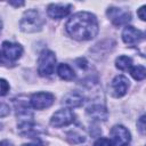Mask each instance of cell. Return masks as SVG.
<instances>
[{
	"label": "cell",
	"mask_w": 146,
	"mask_h": 146,
	"mask_svg": "<svg viewBox=\"0 0 146 146\" xmlns=\"http://www.w3.org/2000/svg\"><path fill=\"white\" fill-rule=\"evenodd\" d=\"M65 29L70 36L79 41L91 40L99 31L96 16L88 11H79L74 14L67 21Z\"/></svg>",
	"instance_id": "1"
},
{
	"label": "cell",
	"mask_w": 146,
	"mask_h": 146,
	"mask_svg": "<svg viewBox=\"0 0 146 146\" xmlns=\"http://www.w3.org/2000/svg\"><path fill=\"white\" fill-rule=\"evenodd\" d=\"M43 24H44V19L40 15V13L35 9H30L24 13L19 22V27L23 32L33 33L40 31Z\"/></svg>",
	"instance_id": "2"
},
{
	"label": "cell",
	"mask_w": 146,
	"mask_h": 146,
	"mask_svg": "<svg viewBox=\"0 0 146 146\" xmlns=\"http://www.w3.org/2000/svg\"><path fill=\"white\" fill-rule=\"evenodd\" d=\"M56 56L51 50H43L38 59V73L41 76H49L54 73Z\"/></svg>",
	"instance_id": "3"
},
{
	"label": "cell",
	"mask_w": 146,
	"mask_h": 146,
	"mask_svg": "<svg viewBox=\"0 0 146 146\" xmlns=\"http://www.w3.org/2000/svg\"><path fill=\"white\" fill-rule=\"evenodd\" d=\"M74 113L70 108L58 110L50 119V124L55 128H62L74 122Z\"/></svg>",
	"instance_id": "4"
},
{
	"label": "cell",
	"mask_w": 146,
	"mask_h": 146,
	"mask_svg": "<svg viewBox=\"0 0 146 146\" xmlns=\"http://www.w3.org/2000/svg\"><path fill=\"white\" fill-rule=\"evenodd\" d=\"M55 96L51 92H36L31 96L30 105L35 110H44L52 105Z\"/></svg>",
	"instance_id": "5"
},
{
	"label": "cell",
	"mask_w": 146,
	"mask_h": 146,
	"mask_svg": "<svg viewBox=\"0 0 146 146\" xmlns=\"http://www.w3.org/2000/svg\"><path fill=\"white\" fill-rule=\"evenodd\" d=\"M111 137L116 146H128L131 138L128 129L121 124H116L111 129Z\"/></svg>",
	"instance_id": "6"
},
{
	"label": "cell",
	"mask_w": 146,
	"mask_h": 146,
	"mask_svg": "<svg viewBox=\"0 0 146 146\" xmlns=\"http://www.w3.org/2000/svg\"><path fill=\"white\" fill-rule=\"evenodd\" d=\"M106 14L111 18L112 23L115 26L125 25L127 23H129L131 21V14L129 11L122 10L121 8H117V7H110L107 9Z\"/></svg>",
	"instance_id": "7"
},
{
	"label": "cell",
	"mask_w": 146,
	"mask_h": 146,
	"mask_svg": "<svg viewBox=\"0 0 146 146\" xmlns=\"http://www.w3.org/2000/svg\"><path fill=\"white\" fill-rule=\"evenodd\" d=\"M128 88H129V80L124 75H116L111 82L112 95L116 98L124 96Z\"/></svg>",
	"instance_id": "8"
},
{
	"label": "cell",
	"mask_w": 146,
	"mask_h": 146,
	"mask_svg": "<svg viewBox=\"0 0 146 146\" xmlns=\"http://www.w3.org/2000/svg\"><path fill=\"white\" fill-rule=\"evenodd\" d=\"M2 54L7 59L16 60L22 56L23 48L18 43L5 41V42H2Z\"/></svg>",
	"instance_id": "9"
},
{
	"label": "cell",
	"mask_w": 146,
	"mask_h": 146,
	"mask_svg": "<svg viewBox=\"0 0 146 146\" xmlns=\"http://www.w3.org/2000/svg\"><path fill=\"white\" fill-rule=\"evenodd\" d=\"M143 38H144V33L130 25L125 26L122 32V40L124 43H127L129 46L138 43L140 40H143Z\"/></svg>",
	"instance_id": "10"
},
{
	"label": "cell",
	"mask_w": 146,
	"mask_h": 146,
	"mask_svg": "<svg viewBox=\"0 0 146 146\" xmlns=\"http://www.w3.org/2000/svg\"><path fill=\"white\" fill-rule=\"evenodd\" d=\"M71 11V5H59V3H50L47 8V14L50 18L60 19L66 17Z\"/></svg>",
	"instance_id": "11"
},
{
	"label": "cell",
	"mask_w": 146,
	"mask_h": 146,
	"mask_svg": "<svg viewBox=\"0 0 146 146\" xmlns=\"http://www.w3.org/2000/svg\"><path fill=\"white\" fill-rule=\"evenodd\" d=\"M87 114L96 121H105L108 116V112L104 106L100 105H92L87 110Z\"/></svg>",
	"instance_id": "12"
},
{
	"label": "cell",
	"mask_w": 146,
	"mask_h": 146,
	"mask_svg": "<svg viewBox=\"0 0 146 146\" xmlns=\"http://www.w3.org/2000/svg\"><path fill=\"white\" fill-rule=\"evenodd\" d=\"M63 103L68 107H79L83 104V97L79 92L72 91V92H68L64 96Z\"/></svg>",
	"instance_id": "13"
},
{
	"label": "cell",
	"mask_w": 146,
	"mask_h": 146,
	"mask_svg": "<svg viewBox=\"0 0 146 146\" xmlns=\"http://www.w3.org/2000/svg\"><path fill=\"white\" fill-rule=\"evenodd\" d=\"M57 74L62 80H65V81H72L75 78V73H74L73 68L68 64H64V63L58 65Z\"/></svg>",
	"instance_id": "14"
},
{
	"label": "cell",
	"mask_w": 146,
	"mask_h": 146,
	"mask_svg": "<svg viewBox=\"0 0 146 146\" xmlns=\"http://www.w3.org/2000/svg\"><path fill=\"white\" fill-rule=\"evenodd\" d=\"M115 66L121 71H127L132 66V59L128 56H119L115 59Z\"/></svg>",
	"instance_id": "15"
},
{
	"label": "cell",
	"mask_w": 146,
	"mask_h": 146,
	"mask_svg": "<svg viewBox=\"0 0 146 146\" xmlns=\"http://www.w3.org/2000/svg\"><path fill=\"white\" fill-rule=\"evenodd\" d=\"M129 71H130L131 76H132L135 80H137V81H141V80H144L145 76H146V70H145V67H144L143 65L131 66V67L129 68Z\"/></svg>",
	"instance_id": "16"
},
{
	"label": "cell",
	"mask_w": 146,
	"mask_h": 146,
	"mask_svg": "<svg viewBox=\"0 0 146 146\" xmlns=\"http://www.w3.org/2000/svg\"><path fill=\"white\" fill-rule=\"evenodd\" d=\"M66 138L72 144H80V143H83L86 140L84 136L78 133L76 131H70V132H67L66 133Z\"/></svg>",
	"instance_id": "17"
},
{
	"label": "cell",
	"mask_w": 146,
	"mask_h": 146,
	"mask_svg": "<svg viewBox=\"0 0 146 146\" xmlns=\"http://www.w3.org/2000/svg\"><path fill=\"white\" fill-rule=\"evenodd\" d=\"M94 146H114V144L108 138H99L95 141Z\"/></svg>",
	"instance_id": "18"
},
{
	"label": "cell",
	"mask_w": 146,
	"mask_h": 146,
	"mask_svg": "<svg viewBox=\"0 0 146 146\" xmlns=\"http://www.w3.org/2000/svg\"><path fill=\"white\" fill-rule=\"evenodd\" d=\"M9 90V83L5 79H0V96H5Z\"/></svg>",
	"instance_id": "19"
},
{
	"label": "cell",
	"mask_w": 146,
	"mask_h": 146,
	"mask_svg": "<svg viewBox=\"0 0 146 146\" xmlns=\"http://www.w3.org/2000/svg\"><path fill=\"white\" fill-rule=\"evenodd\" d=\"M9 113V107L6 104H0V117L6 116Z\"/></svg>",
	"instance_id": "20"
},
{
	"label": "cell",
	"mask_w": 146,
	"mask_h": 146,
	"mask_svg": "<svg viewBox=\"0 0 146 146\" xmlns=\"http://www.w3.org/2000/svg\"><path fill=\"white\" fill-rule=\"evenodd\" d=\"M75 63H76V65H78L80 68H82V70L87 68V66H88V63H87V60H86L84 58H79V59L75 60Z\"/></svg>",
	"instance_id": "21"
},
{
	"label": "cell",
	"mask_w": 146,
	"mask_h": 146,
	"mask_svg": "<svg viewBox=\"0 0 146 146\" xmlns=\"http://www.w3.org/2000/svg\"><path fill=\"white\" fill-rule=\"evenodd\" d=\"M144 121H145V116H141V117L139 119L138 123H137V125L139 127L138 129H139V131H140L141 133H144V128H145V123H144Z\"/></svg>",
	"instance_id": "22"
},
{
	"label": "cell",
	"mask_w": 146,
	"mask_h": 146,
	"mask_svg": "<svg viewBox=\"0 0 146 146\" xmlns=\"http://www.w3.org/2000/svg\"><path fill=\"white\" fill-rule=\"evenodd\" d=\"M138 16H139V18L141 19V21H145L146 18H145V6H143V7H140L139 9H138Z\"/></svg>",
	"instance_id": "23"
},
{
	"label": "cell",
	"mask_w": 146,
	"mask_h": 146,
	"mask_svg": "<svg viewBox=\"0 0 146 146\" xmlns=\"http://www.w3.org/2000/svg\"><path fill=\"white\" fill-rule=\"evenodd\" d=\"M9 5H13V6H16V7H18V6H23V5H24V2H23V1H18V2H14V1H10V2H9Z\"/></svg>",
	"instance_id": "24"
},
{
	"label": "cell",
	"mask_w": 146,
	"mask_h": 146,
	"mask_svg": "<svg viewBox=\"0 0 146 146\" xmlns=\"http://www.w3.org/2000/svg\"><path fill=\"white\" fill-rule=\"evenodd\" d=\"M0 146H13L8 140H3V141H0Z\"/></svg>",
	"instance_id": "25"
},
{
	"label": "cell",
	"mask_w": 146,
	"mask_h": 146,
	"mask_svg": "<svg viewBox=\"0 0 146 146\" xmlns=\"http://www.w3.org/2000/svg\"><path fill=\"white\" fill-rule=\"evenodd\" d=\"M23 146H43L41 143H34V144H25Z\"/></svg>",
	"instance_id": "26"
},
{
	"label": "cell",
	"mask_w": 146,
	"mask_h": 146,
	"mask_svg": "<svg viewBox=\"0 0 146 146\" xmlns=\"http://www.w3.org/2000/svg\"><path fill=\"white\" fill-rule=\"evenodd\" d=\"M0 64H5V63H3V58H2V54H1V51H0Z\"/></svg>",
	"instance_id": "27"
},
{
	"label": "cell",
	"mask_w": 146,
	"mask_h": 146,
	"mask_svg": "<svg viewBox=\"0 0 146 146\" xmlns=\"http://www.w3.org/2000/svg\"><path fill=\"white\" fill-rule=\"evenodd\" d=\"M1 26H2V23H1V21H0V31H1Z\"/></svg>",
	"instance_id": "28"
}]
</instances>
